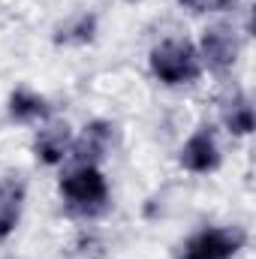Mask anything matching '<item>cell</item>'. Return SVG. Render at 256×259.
I'll use <instances>...</instances> for the list:
<instances>
[{"label": "cell", "mask_w": 256, "mask_h": 259, "mask_svg": "<svg viewBox=\"0 0 256 259\" xmlns=\"http://www.w3.org/2000/svg\"><path fill=\"white\" fill-rule=\"evenodd\" d=\"M175 3L190 15H226V12H235L241 0H175Z\"/></svg>", "instance_id": "7c38bea8"}, {"label": "cell", "mask_w": 256, "mask_h": 259, "mask_svg": "<svg viewBox=\"0 0 256 259\" xmlns=\"http://www.w3.org/2000/svg\"><path fill=\"white\" fill-rule=\"evenodd\" d=\"M247 244V232L241 226H202L187 235L175 259H235Z\"/></svg>", "instance_id": "3957f363"}, {"label": "cell", "mask_w": 256, "mask_h": 259, "mask_svg": "<svg viewBox=\"0 0 256 259\" xmlns=\"http://www.w3.org/2000/svg\"><path fill=\"white\" fill-rule=\"evenodd\" d=\"M24 202H27V187L18 175H3L0 178V241H6L24 214Z\"/></svg>", "instance_id": "9c48e42d"}, {"label": "cell", "mask_w": 256, "mask_h": 259, "mask_svg": "<svg viewBox=\"0 0 256 259\" xmlns=\"http://www.w3.org/2000/svg\"><path fill=\"white\" fill-rule=\"evenodd\" d=\"M178 166L187 175H214L223 166V148L217 142L214 127L202 124V127H196L181 142V148H178Z\"/></svg>", "instance_id": "5b68a950"}, {"label": "cell", "mask_w": 256, "mask_h": 259, "mask_svg": "<svg viewBox=\"0 0 256 259\" xmlns=\"http://www.w3.org/2000/svg\"><path fill=\"white\" fill-rule=\"evenodd\" d=\"M58 196L69 217L78 220H97L112 208V184L103 172V166H66Z\"/></svg>", "instance_id": "6da1fadb"}, {"label": "cell", "mask_w": 256, "mask_h": 259, "mask_svg": "<svg viewBox=\"0 0 256 259\" xmlns=\"http://www.w3.org/2000/svg\"><path fill=\"white\" fill-rule=\"evenodd\" d=\"M115 142V124L106 118H94L72 136L66 166H103Z\"/></svg>", "instance_id": "8992f818"}, {"label": "cell", "mask_w": 256, "mask_h": 259, "mask_svg": "<svg viewBox=\"0 0 256 259\" xmlns=\"http://www.w3.org/2000/svg\"><path fill=\"white\" fill-rule=\"evenodd\" d=\"M52 100L39 91H33L30 84H18L9 91L6 97V118L18 127H39L46 121H52Z\"/></svg>", "instance_id": "ba28073f"}, {"label": "cell", "mask_w": 256, "mask_h": 259, "mask_svg": "<svg viewBox=\"0 0 256 259\" xmlns=\"http://www.w3.org/2000/svg\"><path fill=\"white\" fill-rule=\"evenodd\" d=\"M148 69L154 81L163 88H193L205 75L199 49L187 36H166L157 46H151Z\"/></svg>", "instance_id": "7a4b0ae2"}, {"label": "cell", "mask_w": 256, "mask_h": 259, "mask_svg": "<svg viewBox=\"0 0 256 259\" xmlns=\"http://www.w3.org/2000/svg\"><path fill=\"white\" fill-rule=\"evenodd\" d=\"M199 49V58H202V66L208 72H232L235 64L241 61V49H244V39L241 33L232 27V24H208L196 42Z\"/></svg>", "instance_id": "277c9868"}, {"label": "cell", "mask_w": 256, "mask_h": 259, "mask_svg": "<svg viewBox=\"0 0 256 259\" xmlns=\"http://www.w3.org/2000/svg\"><path fill=\"white\" fill-rule=\"evenodd\" d=\"M220 124L223 130L232 136V139H247L256 127V118H253V103L247 94H232L223 109H220Z\"/></svg>", "instance_id": "30bf717a"}, {"label": "cell", "mask_w": 256, "mask_h": 259, "mask_svg": "<svg viewBox=\"0 0 256 259\" xmlns=\"http://www.w3.org/2000/svg\"><path fill=\"white\" fill-rule=\"evenodd\" d=\"M97 33H100V15L84 9V12H75L72 18H66L64 24L55 30V42L78 49V46H91L97 39Z\"/></svg>", "instance_id": "8fae6325"}, {"label": "cell", "mask_w": 256, "mask_h": 259, "mask_svg": "<svg viewBox=\"0 0 256 259\" xmlns=\"http://www.w3.org/2000/svg\"><path fill=\"white\" fill-rule=\"evenodd\" d=\"M72 127L66 121H46L39 124L33 133V142H30V154L39 166L46 169H61L69 160V145H72Z\"/></svg>", "instance_id": "52a82bcc"}, {"label": "cell", "mask_w": 256, "mask_h": 259, "mask_svg": "<svg viewBox=\"0 0 256 259\" xmlns=\"http://www.w3.org/2000/svg\"><path fill=\"white\" fill-rule=\"evenodd\" d=\"M124 3H139V0H124Z\"/></svg>", "instance_id": "4fadbf2b"}]
</instances>
